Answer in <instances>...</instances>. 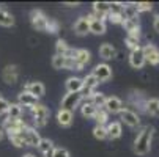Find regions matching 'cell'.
Wrapping results in <instances>:
<instances>
[{
    "instance_id": "cell-1",
    "label": "cell",
    "mask_w": 159,
    "mask_h": 157,
    "mask_svg": "<svg viewBox=\"0 0 159 157\" xmlns=\"http://www.w3.org/2000/svg\"><path fill=\"white\" fill-rule=\"evenodd\" d=\"M153 135H154V127L153 126H143L137 135L134 138V146L132 151L137 155H147L151 149V142H153Z\"/></svg>"
},
{
    "instance_id": "cell-2",
    "label": "cell",
    "mask_w": 159,
    "mask_h": 157,
    "mask_svg": "<svg viewBox=\"0 0 159 157\" xmlns=\"http://www.w3.org/2000/svg\"><path fill=\"white\" fill-rule=\"evenodd\" d=\"M32 111V116H33V121L36 124V127H44L46 123L49 121V116H51V111L49 108L44 105V104H36L30 108Z\"/></svg>"
},
{
    "instance_id": "cell-3",
    "label": "cell",
    "mask_w": 159,
    "mask_h": 157,
    "mask_svg": "<svg viewBox=\"0 0 159 157\" xmlns=\"http://www.w3.org/2000/svg\"><path fill=\"white\" fill-rule=\"evenodd\" d=\"M66 57H71L76 63V71H82L84 66L90 63V58H92V54L87 49H71L70 54Z\"/></svg>"
},
{
    "instance_id": "cell-4",
    "label": "cell",
    "mask_w": 159,
    "mask_h": 157,
    "mask_svg": "<svg viewBox=\"0 0 159 157\" xmlns=\"http://www.w3.org/2000/svg\"><path fill=\"white\" fill-rule=\"evenodd\" d=\"M48 20L49 17L44 14L41 10H32L30 11V22H32V27L38 32H46L48 28Z\"/></svg>"
},
{
    "instance_id": "cell-5",
    "label": "cell",
    "mask_w": 159,
    "mask_h": 157,
    "mask_svg": "<svg viewBox=\"0 0 159 157\" xmlns=\"http://www.w3.org/2000/svg\"><path fill=\"white\" fill-rule=\"evenodd\" d=\"M118 115H120L121 123H125L126 126H129V127H132V129L140 126V116H139L137 111H134V110H131V108H123Z\"/></svg>"
},
{
    "instance_id": "cell-6",
    "label": "cell",
    "mask_w": 159,
    "mask_h": 157,
    "mask_svg": "<svg viewBox=\"0 0 159 157\" xmlns=\"http://www.w3.org/2000/svg\"><path fill=\"white\" fill-rule=\"evenodd\" d=\"M82 101L84 99H82V94L80 93H66L65 98L61 99V108L73 111V110H76L82 104Z\"/></svg>"
},
{
    "instance_id": "cell-7",
    "label": "cell",
    "mask_w": 159,
    "mask_h": 157,
    "mask_svg": "<svg viewBox=\"0 0 159 157\" xmlns=\"http://www.w3.org/2000/svg\"><path fill=\"white\" fill-rule=\"evenodd\" d=\"M25 127H27V124L22 120H10V118H7L3 121V129L2 130L7 132L8 135H14V133H20Z\"/></svg>"
},
{
    "instance_id": "cell-8",
    "label": "cell",
    "mask_w": 159,
    "mask_h": 157,
    "mask_svg": "<svg viewBox=\"0 0 159 157\" xmlns=\"http://www.w3.org/2000/svg\"><path fill=\"white\" fill-rule=\"evenodd\" d=\"M52 66L55 69H70L76 71V63L71 57H63V55H54L52 57Z\"/></svg>"
},
{
    "instance_id": "cell-9",
    "label": "cell",
    "mask_w": 159,
    "mask_h": 157,
    "mask_svg": "<svg viewBox=\"0 0 159 157\" xmlns=\"http://www.w3.org/2000/svg\"><path fill=\"white\" fill-rule=\"evenodd\" d=\"M142 54L145 57V63H150L153 66L159 64V49L154 44H145L142 47Z\"/></svg>"
},
{
    "instance_id": "cell-10",
    "label": "cell",
    "mask_w": 159,
    "mask_h": 157,
    "mask_svg": "<svg viewBox=\"0 0 159 157\" xmlns=\"http://www.w3.org/2000/svg\"><path fill=\"white\" fill-rule=\"evenodd\" d=\"M92 74L96 77V80L99 83H104V82H107V80L112 79V68H110L107 63H101V64L95 66V69H93Z\"/></svg>"
},
{
    "instance_id": "cell-11",
    "label": "cell",
    "mask_w": 159,
    "mask_h": 157,
    "mask_svg": "<svg viewBox=\"0 0 159 157\" xmlns=\"http://www.w3.org/2000/svg\"><path fill=\"white\" fill-rule=\"evenodd\" d=\"M121 27L125 28V32L128 33V36L132 38H139L140 39V24H139V19H125L121 22Z\"/></svg>"
},
{
    "instance_id": "cell-12",
    "label": "cell",
    "mask_w": 159,
    "mask_h": 157,
    "mask_svg": "<svg viewBox=\"0 0 159 157\" xmlns=\"http://www.w3.org/2000/svg\"><path fill=\"white\" fill-rule=\"evenodd\" d=\"M20 135H22V138H24V142H25V146H36L38 148L41 137H39V133L36 132V129L27 126L24 130L20 132Z\"/></svg>"
},
{
    "instance_id": "cell-13",
    "label": "cell",
    "mask_w": 159,
    "mask_h": 157,
    "mask_svg": "<svg viewBox=\"0 0 159 157\" xmlns=\"http://www.w3.org/2000/svg\"><path fill=\"white\" fill-rule=\"evenodd\" d=\"M104 108L106 111L110 115H115V113H120V111L125 108L123 107V102L121 99H118L117 96H106V102H104Z\"/></svg>"
},
{
    "instance_id": "cell-14",
    "label": "cell",
    "mask_w": 159,
    "mask_h": 157,
    "mask_svg": "<svg viewBox=\"0 0 159 157\" xmlns=\"http://www.w3.org/2000/svg\"><path fill=\"white\" fill-rule=\"evenodd\" d=\"M2 79L7 85H14L19 79V69L16 64H8L2 71Z\"/></svg>"
},
{
    "instance_id": "cell-15",
    "label": "cell",
    "mask_w": 159,
    "mask_h": 157,
    "mask_svg": "<svg viewBox=\"0 0 159 157\" xmlns=\"http://www.w3.org/2000/svg\"><path fill=\"white\" fill-rule=\"evenodd\" d=\"M129 64L132 66L134 69H142L145 66V57L142 54V47L135 49L129 54Z\"/></svg>"
},
{
    "instance_id": "cell-16",
    "label": "cell",
    "mask_w": 159,
    "mask_h": 157,
    "mask_svg": "<svg viewBox=\"0 0 159 157\" xmlns=\"http://www.w3.org/2000/svg\"><path fill=\"white\" fill-rule=\"evenodd\" d=\"M24 91H27L32 96H35L36 99H39V98L44 96V93H46V86H44L41 82H30V83L25 85Z\"/></svg>"
},
{
    "instance_id": "cell-17",
    "label": "cell",
    "mask_w": 159,
    "mask_h": 157,
    "mask_svg": "<svg viewBox=\"0 0 159 157\" xmlns=\"http://www.w3.org/2000/svg\"><path fill=\"white\" fill-rule=\"evenodd\" d=\"M88 20H90V33L93 35H104L106 33V20H101V19H95L92 14L87 16Z\"/></svg>"
},
{
    "instance_id": "cell-18",
    "label": "cell",
    "mask_w": 159,
    "mask_h": 157,
    "mask_svg": "<svg viewBox=\"0 0 159 157\" xmlns=\"http://www.w3.org/2000/svg\"><path fill=\"white\" fill-rule=\"evenodd\" d=\"M57 121L63 127H70L73 124V121H74V113H73V111H70V110L60 108L57 111Z\"/></svg>"
},
{
    "instance_id": "cell-19",
    "label": "cell",
    "mask_w": 159,
    "mask_h": 157,
    "mask_svg": "<svg viewBox=\"0 0 159 157\" xmlns=\"http://www.w3.org/2000/svg\"><path fill=\"white\" fill-rule=\"evenodd\" d=\"M106 130H107V138H110V140L120 138L121 133H123V129H121V123H120V121L109 123V124L106 126Z\"/></svg>"
},
{
    "instance_id": "cell-20",
    "label": "cell",
    "mask_w": 159,
    "mask_h": 157,
    "mask_svg": "<svg viewBox=\"0 0 159 157\" xmlns=\"http://www.w3.org/2000/svg\"><path fill=\"white\" fill-rule=\"evenodd\" d=\"M74 32L76 35L79 36H85L87 33H90V20L87 16H82L76 20V24H74Z\"/></svg>"
},
{
    "instance_id": "cell-21",
    "label": "cell",
    "mask_w": 159,
    "mask_h": 157,
    "mask_svg": "<svg viewBox=\"0 0 159 157\" xmlns=\"http://www.w3.org/2000/svg\"><path fill=\"white\" fill-rule=\"evenodd\" d=\"M17 104H19L20 107H29V108H32L33 105L38 104V99H36L35 96H32L30 93H27V91H20L19 96H17Z\"/></svg>"
},
{
    "instance_id": "cell-22",
    "label": "cell",
    "mask_w": 159,
    "mask_h": 157,
    "mask_svg": "<svg viewBox=\"0 0 159 157\" xmlns=\"http://www.w3.org/2000/svg\"><path fill=\"white\" fill-rule=\"evenodd\" d=\"M84 88V82L79 77H70L66 80V91L68 93H80Z\"/></svg>"
},
{
    "instance_id": "cell-23",
    "label": "cell",
    "mask_w": 159,
    "mask_h": 157,
    "mask_svg": "<svg viewBox=\"0 0 159 157\" xmlns=\"http://www.w3.org/2000/svg\"><path fill=\"white\" fill-rule=\"evenodd\" d=\"M99 55L104 60H112V58L117 57V50H115V47H113L112 44L104 42V44H101V47H99Z\"/></svg>"
},
{
    "instance_id": "cell-24",
    "label": "cell",
    "mask_w": 159,
    "mask_h": 157,
    "mask_svg": "<svg viewBox=\"0 0 159 157\" xmlns=\"http://www.w3.org/2000/svg\"><path fill=\"white\" fill-rule=\"evenodd\" d=\"M0 25H2V27H13L14 25L13 14L8 10L2 8V7H0Z\"/></svg>"
},
{
    "instance_id": "cell-25",
    "label": "cell",
    "mask_w": 159,
    "mask_h": 157,
    "mask_svg": "<svg viewBox=\"0 0 159 157\" xmlns=\"http://www.w3.org/2000/svg\"><path fill=\"white\" fill-rule=\"evenodd\" d=\"M137 16H139V13H137L135 2L123 3V17H125V19H135Z\"/></svg>"
},
{
    "instance_id": "cell-26",
    "label": "cell",
    "mask_w": 159,
    "mask_h": 157,
    "mask_svg": "<svg viewBox=\"0 0 159 157\" xmlns=\"http://www.w3.org/2000/svg\"><path fill=\"white\" fill-rule=\"evenodd\" d=\"M96 107L90 102V101H84V104L80 105V113H82V116L84 118H93L95 116V113H96Z\"/></svg>"
},
{
    "instance_id": "cell-27",
    "label": "cell",
    "mask_w": 159,
    "mask_h": 157,
    "mask_svg": "<svg viewBox=\"0 0 159 157\" xmlns=\"http://www.w3.org/2000/svg\"><path fill=\"white\" fill-rule=\"evenodd\" d=\"M157 110H159V99H156V98L147 99V102H145V110H143L145 113H147V115L154 116Z\"/></svg>"
},
{
    "instance_id": "cell-28",
    "label": "cell",
    "mask_w": 159,
    "mask_h": 157,
    "mask_svg": "<svg viewBox=\"0 0 159 157\" xmlns=\"http://www.w3.org/2000/svg\"><path fill=\"white\" fill-rule=\"evenodd\" d=\"M93 120L96 121V126H106V124H107V121H109V113L106 111L104 107H101V108L96 110Z\"/></svg>"
},
{
    "instance_id": "cell-29",
    "label": "cell",
    "mask_w": 159,
    "mask_h": 157,
    "mask_svg": "<svg viewBox=\"0 0 159 157\" xmlns=\"http://www.w3.org/2000/svg\"><path fill=\"white\" fill-rule=\"evenodd\" d=\"M87 101H90L96 108H101V107H104V102H106V96H104V93H98V91H93L92 93V96H90Z\"/></svg>"
},
{
    "instance_id": "cell-30",
    "label": "cell",
    "mask_w": 159,
    "mask_h": 157,
    "mask_svg": "<svg viewBox=\"0 0 159 157\" xmlns=\"http://www.w3.org/2000/svg\"><path fill=\"white\" fill-rule=\"evenodd\" d=\"M70 50H71V47L68 46V42L65 39H57V42H55V55L66 57L68 54H70Z\"/></svg>"
},
{
    "instance_id": "cell-31",
    "label": "cell",
    "mask_w": 159,
    "mask_h": 157,
    "mask_svg": "<svg viewBox=\"0 0 159 157\" xmlns=\"http://www.w3.org/2000/svg\"><path fill=\"white\" fill-rule=\"evenodd\" d=\"M8 118L10 120H20L22 116V107L19 104H10V108H8Z\"/></svg>"
},
{
    "instance_id": "cell-32",
    "label": "cell",
    "mask_w": 159,
    "mask_h": 157,
    "mask_svg": "<svg viewBox=\"0 0 159 157\" xmlns=\"http://www.w3.org/2000/svg\"><path fill=\"white\" fill-rule=\"evenodd\" d=\"M55 146H54V143L49 140V138H41L39 140V145H38V149L43 152V154H46V152H49V151H52Z\"/></svg>"
},
{
    "instance_id": "cell-33",
    "label": "cell",
    "mask_w": 159,
    "mask_h": 157,
    "mask_svg": "<svg viewBox=\"0 0 159 157\" xmlns=\"http://www.w3.org/2000/svg\"><path fill=\"white\" fill-rule=\"evenodd\" d=\"M125 44H126V47L132 52V50H135V49L140 47V39H139V38H132V36H126Z\"/></svg>"
},
{
    "instance_id": "cell-34",
    "label": "cell",
    "mask_w": 159,
    "mask_h": 157,
    "mask_svg": "<svg viewBox=\"0 0 159 157\" xmlns=\"http://www.w3.org/2000/svg\"><path fill=\"white\" fill-rule=\"evenodd\" d=\"M93 137H95L96 140H106V138H107L106 126H95V127H93Z\"/></svg>"
},
{
    "instance_id": "cell-35",
    "label": "cell",
    "mask_w": 159,
    "mask_h": 157,
    "mask_svg": "<svg viewBox=\"0 0 159 157\" xmlns=\"http://www.w3.org/2000/svg\"><path fill=\"white\" fill-rule=\"evenodd\" d=\"M8 138H10L11 145H14L16 148H24V146H25V142H24V138H22V135H20V133H14V135H8Z\"/></svg>"
},
{
    "instance_id": "cell-36",
    "label": "cell",
    "mask_w": 159,
    "mask_h": 157,
    "mask_svg": "<svg viewBox=\"0 0 159 157\" xmlns=\"http://www.w3.org/2000/svg\"><path fill=\"white\" fill-rule=\"evenodd\" d=\"M106 19H109L112 24H117V25H121V22L125 20V17H123L121 13H112V11H109V14H107Z\"/></svg>"
},
{
    "instance_id": "cell-37",
    "label": "cell",
    "mask_w": 159,
    "mask_h": 157,
    "mask_svg": "<svg viewBox=\"0 0 159 157\" xmlns=\"http://www.w3.org/2000/svg\"><path fill=\"white\" fill-rule=\"evenodd\" d=\"M48 33H57L60 32V22L57 19H49L48 20V28H46Z\"/></svg>"
},
{
    "instance_id": "cell-38",
    "label": "cell",
    "mask_w": 159,
    "mask_h": 157,
    "mask_svg": "<svg viewBox=\"0 0 159 157\" xmlns=\"http://www.w3.org/2000/svg\"><path fill=\"white\" fill-rule=\"evenodd\" d=\"M135 7H137V13L139 14L153 10V3H150V2H137V3H135Z\"/></svg>"
},
{
    "instance_id": "cell-39",
    "label": "cell",
    "mask_w": 159,
    "mask_h": 157,
    "mask_svg": "<svg viewBox=\"0 0 159 157\" xmlns=\"http://www.w3.org/2000/svg\"><path fill=\"white\" fill-rule=\"evenodd\" d=\"M8 108H10V102L2 98V99H0V115H5L8 111Z\"/></svg>"
},
{
    "instance_id": "cell-40",
    "label": "cell",
    "mask_w": 159,
    "mask_h": 157,
    "mask_svg": "<svg viewBox=\"0 0 159 157\" xmlns=\"http://www.w3.org/2000/svg\"><path fill=\"white\" fill-rule=\"evenodd\" d=\"M54 157H70V152H68L65 148H55L54 149Z\"/></svg>"
},
{
    "instance_id": "cell-41",
    "label": "cell",
    "mask_w": 159,
    "mask_h": 157,
    "mask_svg": "<svg viewBox=\"0 0 159 157\" xmlns=\"http://www.w3.org/2000/svg\"><path fill=\"white\" fill-rule=\"evenodd\" d=\"M153 28H154V32L156 33H159V14L154 17V20H153Z\"/></svg>"
},
{
    "instance_id": "cell-42",
    "label": "cell",
    "mask_w": 159,
    "mask_h": 157,
    "mask_svg": "<svg viewBox=\"0 0 159 157\" xmlns=\"http://www.w3.org/2000/svg\"><path fill=\"white\" fill-rule=\"evenodd\" d=\"M63 5L68 7V8H76V7H79L80 3H79V2H65Z\"/></svg>"
},
{
    "instance_id": "cell-43",
    "label": "cell",
    "mask_w": 159,
    "mask_h": 157,
    "mask_svg": "<svg viewBox=\"0 0 159 157\" xmlns=\"http://www.w3.org/2000/svg\"><path fill=\"white\" fill-rule=\"evenodd\" d=\"M3 137H5V132H3L2 129H0V142H2V140H3Z\"/></svg>"
},
{
    "instance_id": "cell-44",
    "label": "cell",
    "mask_w": 159,
    "mask_h": 157,
    "mask_svg": "<svg viewBox=\"0 0 159 157\" xmlns=\"http://www.w3.org/2000/svg\"><path fill=\"white\" fill-rule=\"evenodd\" d=\"M22 157H36V155H33V154H25V155H22Z\"/></svg>"
},
{
    "instance_id": "cell-45",
    "label": "cell",
    "mask_w": 159,
    "mask_h": 157,
    "mask_svg": "<svg viewBox=\"0 0 159 157\" xmlns=\"http://www.w3.org/2000/svg\"><path fill=\"white\" fill-rule=\"evenodd\" d=\"M154 116H157V118H159V110L156 111V115H154Z\"/></svg>"
},
{
    "instance_id": "cell-46",
    "label": "cell",
    "mask_w": 159,
    "mask_h": 157,
    "mask_svg": "<svg viewBox=\"0 0 159 157\" xmlns=\"http://www.w3.org/2000/svg\"><path fill=\"white\" fill-rule=\"evenodd\" d=\"M0 99H2V93H0Z\"/></svg>"
}]
</instances>
